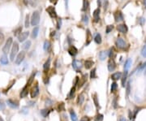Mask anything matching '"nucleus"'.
I'll return each mask as SVG.
<instances>
[{
  "instance_id": "43",
  "label": "nucleus",
  "mask_w": 146,
  "mask_h": 121,
  "mask_svg": "<svg viewBox=\"0 0 146 121\" xmlns=\"http://www.w3.org/2000/svg\"><path fill=\"white\" fill-rule=\"evenodd\" d=\"M109 56H110V58H113V59H114V58L115 57V51H114L113 49H111V50H110Z\"/></svg>"
},
{
  "instance_id": "26",
  "label": "nucleus",
  "mask_w": 146,
  "mask_h": 121,
  "mask_svg": "<svg viewBox=\"0 0 146 121\" xmlns=\"http://www.w3.org/2000/svg\"><path fill=\"white\" fill-rule=\"evenodd\" d=\"M94 41H95L97 44H101L102 43V36L99 33L96 34L95 37H94Z\"/></svg>"
},
{
  "instance_id": "5",
  "label": "nucleus",
  "mask_w": 146,
  "mask_h": 121,
  "mask_svg": "<svg viewBox=\"0 0 146 121\" xmlns=\"http://www.w3.org/2000/svg\"><path fill=\"white\" fill-rule=\"evenodd\" d=\"M39 94V87H38V83H36L35 85L33 86V88L30 90V95H31V98H36L37 95Z\"/></svg>"
},
{
  "instance_id": "52",
  "label": "nucleus",
  "mask_w": 146,
  "mask_h": 121,
  "mask_svg": "<svg viewBox=\"0 0 146 121\" xmlns=\"http://www.w3.org/2000/svg\"><path fill=\"white\" fill-rule=\"evenodd\" d=\"M130 92V83L128 84V86H127V94H128Z\"/></svg>"
},
{
  "instance_id": "19",
  "label": "nucleus",
  "mask_w": 146,
  "mask_h": 121,
  "mask_svg": "<svg viewBox=\"0 0 146 121\" xmlns=\"http://www.w3.org/2000/svg\"><path fill=\"white\" fill-rule=\"evenodd\" d=\"M128 70H125L124 75H123V76L121 77V78H122V86L123 87H125V83H126L127 78H128Z\"/></svg>"
},
{
  "instance_id": "50",
  "label": "nucleus",
  "mask_w": 146,
  "mask_h": 121,
  "mask_svg": "<svg viewBox=\"0 0 146 121\" xmlns=\"http://www.w3.org/2000/svg\"><path fill=\"white\" fill-rule=\"evenodd\" d=\"M5 109V104H3L0 101V111H3V110Z\"/></svg>"
},
{
  "instance_id": "7",
  "label": "nucleus",
  "mask_w": 146,
  "mask_h": 121,
  "mask_svg": "<svg viewBox=\"0 0 146 121\" xmlns=\"http://www.w3.org/2000/svg\"><path fill=\"white\" fill-rule=\"evenodd\" d=\"M46 12L50 15V16L51 18H56L57 17V13H56V11L54 9V7L52 6H50L46 8Z\"/></svg>"
},
{
  "instance_id": "45",
  "label": "nucleus",
  "mask_w": 146,
  "mask_h": 121,
  "mask_svg": "<svg viewBox=\"0 0 146 121\" xmlns=\"http://www.w3.org/2000/svg\"><path fill=\"white\" fill-rule=\"evenodd\" d=\"M103 119H104L103 118V115H102V114H98L96 117L97 121H102L103 120Z\"/></svg>"
},
{
  "instance_id": "30",
  "label": "nucleus",
  "mask_w": 146,
  "mask_h": 121,
  "mask_svg": "<svg viewBox=\"0 0 146 121\" xmlns=\"http://www.w3.org/2000/svg\"><path fill=\"white\" fill-rule=\"evenodd\" d=\"M30 46H31V41H27L24 43V45H23V49H24V50H28V49L30 48Z\"/></svg>"
},
{
  "instance_id": "54",
  "label": "nucleus",
  "mask_w": 146,
  "mask_h": 121,
  "mask_svg": "<svg viewBox=\"0 0 146 121\" xmlns=\"http://www.w3.org/2000/svg\"><path fill=\"white\" fill-rule=\"evenodd\" d=\"M119 121H126V120H125V118L124 117H123V116H121L120 118H119Z\"/></svg>"
},
{
  "instance_id": "25",
  "label": "nucleus",
  "mask_w": 146,
  "mask_h": 121,
  "mask_svg": "<svg viewBox=\"0 0 146 121\" xmlns=\"http://www.w3.org/2000/svg\"><path fill=\"white\" fill-rule=\"evenodd\" d=\"M132 59L131 58H128V59H127L126 63H125V65H124V70H128L129 69V67H131V65H132Z\"/></svg>"
},
{
  "instance_id": "1",
  "label": "nucleus",
  "mask_w": 146,
  "mask_h": 121,
  "mask_svg": "<svg viewBox=\"0 0 146 121\" xmlns=\"http://www.w3.org/2000/svg\"><path fill=\"white\" fill-rule=\"evenodd\" d=\"M30 21H31V24L33 26H36L39 24V22H40V13H39V12L35 11V12L32 14V17H31Z\"/></svg>"
},
{
  "instance_id": "21",
  "label": "nucleus",
  "mask_w": 146,
  "mask_h": 121,
  "mask_svg": "<svg viewBox=\"0 0 146 121\" xmlns=\"http://www.w3.org/2000/svg\"><path fill=\"white\" fill-rule=\"evenodd\" d=\"M108 55V52L105 51V50H102L99 53V58L100 60H102V61H103V60H105L106 58Z\"/></svg>"
},
{
  "instance_id": "24",
  "label": "nucleus",
  "mask_w": 146,
  "mask_h": 121,
  "mask_svg": "<svg viewBox=\"0 0 146 121\" xmlns=\"http://www.w3.org/2000/svg\"><path fill=\"white\" fill-rule=\"evenodd\" d=\"M35 76H36V72H33V73H32V75L30 76L29 79H28V83H27V85H28V86H30V85H31V84H33Z\"/></svg>"
},
{
  "instance_id": "59",
  "label": "nucleus",
  "mask_w": 146,
  "mask_h": 121,
  "mask_svg": "<svg viewBox=\"0 0 146 121\" xmlns=\"http://www.w3.org/2000/svg\"><path fill=\"white\" fill-rule=\"evenodd\" d=\"M145 74H146V68H145Z\"/></svg>"
},
{
  "instance_id": "42",
  "label": "nucleus",
  "mask_w": 146,
  "mask_h": 121,
  "mask_svg": "<svg viewBox=\"0 0 146 121\" xmlns=\"http://www.w3.org/2000/svg\"><path fill=\"white\" fill-rule=\"evenodd\" d=\"M141 55L143 56V57L146 58V45L143 46V48H142L141 50Z\"/></svg>"
},
{
  "instance_id": "31",
  "label": "nucleus",
  "mask_w": 146,
  "mask_h": 121,
  "mask_svg": "<svg viewBox=\"0 0 146 121\" xmlns=\"http://www.w3.org/2000/svg\"><path fill=\"white\" fill-rule=\"evenodd\" d=\"M84 97L83 94H80V95L78 96V98H77V104L79 105H81L83 103H84Z\"/></svg>"
},
{
  "instance_id": "10",
  "label": "nucleus",
  "mask_w": 146,
  "mask_h": 121,
  "mask_svg": "<svg viewBox=\"0 0 146 121\" xmlns=\"http://www.w3.org/2000/svg\"><path fill=\"white\" fill-rule=\"evenodd\" d=\"M28 35H29V32H23V33H20V35L18 36V39H19V41L20 42H23L28 38Z\"/></svg>"
},
{
  "instance_id": "6",
  "label": "nucleus",
  "mask_w": 146,
  "mask_h": 121,
  "mask_svg": "<svg viewBox=\"0 0 146 121\" xmlns=\"http://www.w3.org/2000/svg\"><path fill=\"white\" fill-rule=\"evenodd\" d=\"M24 57H25V52L24 51H21L19 53V54L17 55V57L16 58V61H15V63L17 65H19V64H20L23 62V60L24 59Z\"/></svg>"
},
{
  "instance_id": "60",
  "label": "nucleus",
  "mask_w": 146,
  "mask_h": 121,
  "mask_svg": "<svg viewBox=\"0 0 146 121\" xmlns=\"http://www.w3.org/2000/svg\"><path fill=\"white\" fill-rule=\"evenodd\" d=\"M145 42H146V39H145Z\"/></svg>"
},
{
  "instance_id": "3",
  "label": "nucleus",
  "mask_w": 146,
  "mask_h": 121,
  "mask_svg": "<svg viewBox=\"0 0 146 121\" xmlns=\"http://www.w3.org/2000/svg\"><path fill=\"white\" fill-rule=\"evenodd\" d=\"M12 42H13L12 37H9V38L7 40V41H6V43L4 45V46H3V52L4 53V54H7V53L9 52L11 45H12Z\"/></svg>"
},
{
  "instance_id": "47",
  "label": "nucleus",
  "mask_w": 146,
  "mask_h": 121,
  "mask_svg": "<svg viewBox=\"0 0 146 121\" xmlns=\"http://www.w3.org/2000/svg\"><path fill=\"white\" fill-rule=\"evenodd\" d=\"M145 68H146V62L144 63L142 65H141V67H140V68H139V71L141 72V71H143V70H145Z\"/></svg>"
},
{
  "instance_id": "57",
  "label": "nucleus",
  "mask_w": 146,
  "mask_h": 121,
  "mask_svg": "<svg viewBox=\"0 0 146 121\" xmlns=\"http://www.w3.org/2000/svg\"><path fill=\"white\" fill-rule=\"evenodd\" d=\"M0 121H4V120H3V119H2V117H1V116H0Z\"/></svg>"
},
{
  "instance_id": "33",
  "label": "nucleus",
  "mask_w": 146,
  "mask_h": 121,
  "mask_svg": "<svg viewBox=\"0 0 146 121\" xmlns=\"http://www.w3.org/2000/svg\"><path fill=\"white\" fill-rule=\"evenodd\" d=\"M88 8V0H84L83 1V7H82V11L85 12L87 9Z\"/></svg>"
},
{
  "instance_id": "39",
  "label": "nucleus",
  "mask_w": 146,
  "mask_h": 121,
  "mask_svg": "<svg viewBox=\"0 0 146 121\" xmlns=\"http://www.w3.org/2000/svg\"><path fill=\"white\" fill-rule=\"evenodd\" d=\"M96 77V68H93L90 72V78L94 79Z\"/></svg>"
},
{
  "instance_id": "27",
  "label": "nucleus",
  "mask_w": 146,
  "mask_h": 121,
  "mask_svg": "<svg viewBox=\"0 0 146 121\" xmlns=\"http://www.w3.org/2000/svg\"><path fill=\"white\" fill-rule=\"evenodd\" d=\"M50 48V43L49 41H45L44 42V46H43V49H44L45 51H48Z\"/></svg>"
},
{
  "instance_id": "40",
  "label": "nucleus",
  "mask_w": 146,
  "mask_h": 121,
  "mask_svg": "<svg viewBox=\"0 0 146 121\" xmlns=\"http://www.w3.org/2000/svg\"><path fill=\"white\" fill-rule=\"evenodd\" d=\"M82 20H83V22L85 24H88V16H87V15H83L82 16Z\"/></svg>"
},
{
  "instance_id": "11",
  "label": "nucleus",
  "mask_w": 146,
  "mask_h": 121,
  "mask_svg": "<svg viewBox=\"0 0 146 121\" xmlns=\"http://www.w3.org/2000/svg\"><path fill=\"white\" fill-rule=\"evenodd\" d=\"M117 29H118L119 32H120V33H128V26L125 24H119L118 27H117Z\"/></svg>"
},
{
  "instance_id": "44",
  "label": "nucleus",
  "mask_w": 146,
  "mask_h": 121,
  "mask_svg": "<svg viewBox=\"0 0 146 121\" xmlns=\"http://www.w3.org/2000/svg\"><path fill=\"white\" fill-rule=\"evenodd\" d=\"M93 102H94V104H95V106L97 107H98V102H97V96H96V94H94L93 96Z\"/></svg>"
},
{
  "instance_id": "23",
  "label": "nucleus",
  "mask_w": 146,
  "mask_h": 121,
  "mask_svg": "<svg viewBox=\"0 0 146 121\" xmlns=\"http://www.w3.org/2000/svg\"><path fill=\"white\" fill-rule=\"evenodd\" d=\"M38 33H39V28L35 27L33 29V31H32V35H31L32 37H33V38H36V37H37V35H38Z\"/></svg>"
},
{
  "instance_id": "17",
  "label": "nucleus",
  "mask_w": 146,
  "mask_h": 121,
  "mask_svg": "<svg viewBox=\"0 0 146 121\" xmlns=\"http://www.w3.org/2000/svg\"><path fill=\"white\" fill-rule=\"evenodd\" d=\"M50 67V58H48L46 60V62L44 63V65H43V70H44L45 72H47L49 71Z\"/></svg>"
},
{
  "instance_id": "55",
  "label": "nucleus",
  "mask_w": 146,
  "mask_h": 121,
  "mask_svg": "<svg viewBox=\"0 0 146 121\" xmlns=\"http://www.w3.org/2000/svg\"><path fill=\"white\" fill-rule=\"evenodd\" d=\"M144 4H145V7L146 8V0H144Z\"/></svg>"
},
{
  "instance_id": "12",
  "label": "nucleus",
  "mask_w": 146,
  "mask_h": 121,
  "mask_svg": "<svg viewBox=\"0 0 146 121\" xmlns=\"http://www.w3.org/2000/svg\"><path fill=\"white\" fill-rule=\"evenodd\" d=\"M115 67H116V63H115V60L113 58H111L108 62V70L110 72H113L115 69Z\"/></svg>"
},
{
  "instance_id": "9",
  "label": "nucleus",
  "mask_w": 146,
  "mask_h": 121,
  "mask_svg": "<svg viewBox=\"0 0 146 121\" xmlns=\"http://www.w3.org/2000/svg\"><path fill=\"white\" fill-rule=\"evenodd\" d=\"M72 67L77 72H80V68H81V63L80 61L76 59H74L72 62Z\"/></svg>"
},
{
  "instance_id": "14",
  "label": "nucleus",
  "mask_w": 146,
  "mask_h": 121,
  "mask_svg": "<svg viewBox=\"0 0 146 121\" xmlns=\"http://www.w3.org/2000/svg\"><path fill=\"white\" fill-rule=\"evenodd\" d=\"M28 85H26L23 88V90H21V92H20V98H25V97H27L28 96Z\"/></svg>"
},
{
  "instance_id": "37",
  "label": "nucleus",
  "mask_w": 146,
  "mask_h": 121,
  "mask_svg": "<svg viewBox=\"0 0 146 121\" xmlns=\"http://www.w3.org/2000/svg\"><path fill=\"white\" fill-rule=\"evenodd\" d=\"M58 110L59 111H65V107H64V103H59L58 104Z\"/></svg>"
},
{
  "instance_id": "35",
  "label": "nucleus",
  "mask_w": 146,
  "mask_h": 121,
  "mask_svg": "<svg viewBox=\"0 0 146 121\" xmlns=\"http://www.w3.org/2000/svg\"><path fill=\"white\" fill-rule=\"evenodd\" d=\"M117 88H118V85H117V83L113 82V83H112V85H111V93L115 92V90H117Z\"/></svg>"
},
{
  "instance_id": "20",
  "label": "nucleus",
  "mask_w": 146,
  "mask_h": 121,
  "mask_svg": "<svg viewBox=\"0 0 146 121\" xmlns=\"http://www.w3.org/2000/svg\"><path fill=\"white\" fill-rule=\"evenodd\" d=\"M93 64H94V62L92 61V60H86L84 62V67L86 69H90Z\"/></svg>"
},
{
  "instance_id": "46",
  "label": "nucleus",
  "mask_w": 146,
  "mask_h": 121,
  "mask_svg": "<svg viewBox=\"0 0 146 121\" xmlns=\"http://www.w3.org/2000/svg\"><path fill=\"white\" fill-rule=\"evenodd\" d=\"M3 41H4V35H3V33L0 32V46L3 44Z\"/></svg>"
},
{
  "instance_id": "4",
  "label": "nucleus",
  "mask_w": 146,
  "mask_h": 121,
  "mask_svg": "<svg viewBox=\"0 0 146 121\" xmlns=\"http://www.w3.org/2000/svg\"><path fill=\"white\" fill-rule=\"evenodd\" d=\"M115 45H116V46L118 47L119 49H121V50H125V49L127 48V43L126 41H125L124 39L121 38V37H119L118 39H117L116 42H115Z\"/></svg>"
},
{
  "instance_id": "51",
  "label": "nucleus",
  "mask_w": 146,
  "mask_h": 121,
  "mask_svg": "<svg viewBox=\"0 0 146 121\" xmlns=\"http://www.w3.org/2000/svg\"><path fill=\"white\" fill-rule=\"evenodd\" d=\"M61 24H62V20L61 19H59V20H58V24H57L58 29H60V28H61Z\"/></svg>"
},
{
  "instance_id": "56",
  "label": "nucleus",
  "mask_w": 146,
  "mask_h": 121,
  "mask_svg": "<svg viewBox=\"0 0 146 121\" xmlns=\"http://www.w3.org/2000/svg\"><path fill=\"white\" fill-rule=\"evenodd\" d=\"M66 7L67 8V0H66Z\"/></svg>"
},
{
  "instance_id": "15",
  "label": "nucleus",
  "mask_w": 146,
  "mask_h": 121,
  "mask_svg": "<svg viewBox=\"0 0 146 121\" xmlns=\"http://www.w3.org/2000/svg\"><path fill=\"white\" fill-rule=\"evenodd\" d=\"M68 53H69V54H71V56H75L77 54V53H78V50H77L75 46H71L69 47V49H68Z\"/></svg>"
},
{
  "instance_id": "28",
  "label": "nucleus",
  "mask_w": 146,
  "mask_h": 121,
  "mask_svg": "<svg viewBox=\"0 0 146 121\" xmlns=\"http://www.w3.org/2000/svg\"><path fill=\"white\" fill-rule=\"evenodd\" d=\"M0 62H1V63L3 64V65H7V64L8 63V58H7L6 55H3V56H2L1 58H0Z\"/></svg>"
},
{
  "instance_id": "29",
  "label": "nucleus",
  "mask_w": 146,
  "mask_h": 121,
  "mask_svg": "<svg viewBox=\"0 0 146 121\" xmlns=\"http://www.w3.org/2000/svg\"><path fill=\"white\" fill-rule=\"evenodd\" d=\"M70 115H71V121H77V116L73 110H71V111H70Z\"/></svg>"
},
{
  "instance_id": "49",
  "label": "nucleus",
  "mask_w": 146,
  "mask_h": 121,
  "mask_svg": "<svg viewBox=\"0 0 146 121\" xmlns=\"http://www.w3.org/2000/svg\"><path fill=\"white\" fill-rule=\"evenodd\" d=\"M80 121H90V119H89V117H88V116H84V117H82Z\"/></svg>"
},
{
  "instance_id": "41",
  "label": "nucleus",
  "mask_w": 146,
  "mask_h": 121,
  "mask_svg": "<svg viewBox=\"0 0 146 121\" xmlns=\"http://www.w3.org/2000/svg\"><path fill=\"white\" fill-rule=\"evenodd\" d=\"M114 29V26L113 25H108L106 26V33H110L111 31H112V29Z\"/></svg>"
},
{
  "instance_id": "16",
  "label": "nucleus",
  "mask_w": 146,
  "mask_h": 121,
  "mask_svg": "<svg viewBox=\"0 0 146 121\" xmlns=\"http://www.w3.org/2000/svg\"><path fill=\"white\" fill-rule=\"evenodd\" d=\"M100 8H97L96 10H94L93 12V17H94V20H95V22H98V20H100V17H99V15H100Z\"/></svg>"
},
{
  "instance_id": "22",
  "label": "nucleus",
  "mask_w": 146,
  "mask_h": 121,
  "mask_svg": "<svg viewBox=\"0 0 146 121\" xmlns=\"http://www.w3.org/2000/svg\"><path fill=\"white\" fill-rule=\"evenodd\" d=\"M86 39H87L86 45H88V44H89V43H90V41H92V39H93L92 34H91L89 29H87V37H86Z\"/></svg>"
},
{
  "instance_id": "36",
  "label": "nucleus",
  "mask_w": 146,
  "mask_h": 121,
  "mask_svg": "<svg viewBox=\"0 0 146 121\" xmlns=\"http://www.w3.org/2000/svg\"><path fill=\"white\" fill-rule=\"evenodd\" d=\"M29 15H26L25 16V23H24V25H25V28L29 27Z\"/></svg>"
},
{
  "instance_id": "32",
  "label": "nucleus",
  "mask_w": 146,
  "mask_h": 121,
  "mask_svg": "<svg viewBox=\"0 0 146 121\" xmlns=\"http://www.w3.org/2000/svg\"><path fill=\"white\" fill-rule=\"evenodd\" d=\"M50 110H48V109H44V110H41V114L42 115V116L43 117H47L48 116V115L50 114Z\"/></svg>"
},
{
  "instance_id": "2",
  "label": "nucleus",
  "mask_w": 146,
  "mask_h": 121,
  "mask_svg": "<svg viewBox=\"0 0 146 121\" xmlns=\"http://www.w3.org/2000/svg\"><path fill=\"white\" fill-rule=\"evenodd\" d=\"M19 51V45L18 43L15 41L13 43V46H12V48H11V54H10V58L11 61H14L15 59V57L17 54V53Z\"/></svg>"
},
{
  "instance_id": "34",
  "label": "nucleus",
  "mask_w": 146,
  "mask_h": 121,
  "mask_svg": "<svg viewBox=\"0 0 146 121\" xmlns=\"http://www.w3.org/2000/svg\"><path fill=\"white\" fill-rule=\"evenodd\" d=\"M75 86H74V87L71 88V91H70L69 94H68V98H72L73 96H74V94H75Z\"/></svg>"
},
{
  "instance_id": "13",
  "label": "nucleus",
  "mask_w": 146,
  "mask_h": 121,
  "mask_svg": "<svg viewBox=\"0 0 146 121\" xmlns=\"http://www.w3.org/2000/svg\"><path fill=\"white\" fill-rule=\"evenodd\" d=\"M7 104L9 106V107H11V108H13V109H17L19 107V103H17V102L13 101V100H11V99L7 100Z\"/></svg>"
},
{
  "instance_id": "38",
  "label": "nucleus",
  "mask_w": 146,
  "mask_h": 121,
  "mask_svg": "<svg viewBox=\"0 0 146 121\" xmlns=\"http://www.w3.org/2000/svg\"><path fill=\"white\" fill-rule=\"evenodd\" d=\"M21 31H22V27H19L18 29H16L14 31V35L15 36H19L20 33H21Z\"/></svg>"
},
{
  "instance_id": "58",
  "label": "nucleus",
  "mask_w": 146,
  "mask_h": 121,
  "mask_svg": "<svg viewBox=\"0 0 146 121\" xmlns=\"http://www.w3.org/2000/svg\"><path fill=\"white\" fill-rule=\"evenodd\" d=\"M50 1L51 2V3H54V2L55 1V0H50Z\"/></svg>"
},
{
  "instance_id": "48",
  "label": "nucleus",
  "mask_w": 146,
  "mask_h": 121,
  "mask_svg": "<svg viewBox=\"0 0 146 121\" xmlns=\"http://www.w3.org/2000/svg\"><path fill=\"white\" fill-rule=\"evenodd\" d=\"M139 21H140V24H141V25H143V24L145 23V19L143 18V17H141L139 20Z\"/></svg>"
},
{
  "instance_id": "53",
  "label": "nucleus",
  "mask_w": 146,
  "mask_h": 121,
  "mask_svg": "<svg viewBox=\"0 0 146 121\" xmlns=\"http://www.w3.org/2000/svg\"><path fill=\"white\" fill-rule=\"evenodd\" d=\"M97 6L98 7H100L102 6V3H101V0H97Z\"/></svg>"
},
{
  "instance_id": "18",
  "label": "nucleus",
  "mask_w": 146,
  "mask_h": 121,
  "mask_svg": "<svg viewBox=\"0 0 146 121\" xmlns=\"http://www.w3.org/2000/svg\"><path fill=\"white\" fill-rule=\"evenodd\" d=\"M122 77V73L120 72H115V73H113L111 75V79L114 81H117L119 79H120Z\"/></svg>"
},
{
  "instance_id": "8",
  "label": "nucleus",
  "mask_w": 146,
  "mask_h": 121,
  "mask_svg": "<svg viewBox=\"0 0 146 121\" xmlns=\"http://www.w3.org/2000/svg\"><path fill=\"white\" fill-rule=\"evenodd\" d=\"M114 17H115V20L116 22L124 20V16H123V13L121 12L120 11H117V12H115V14H114Z\"/></svg>"
}]
</instances>
